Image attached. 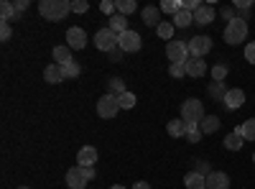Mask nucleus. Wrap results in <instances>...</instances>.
Here are the masks:
<instances>
[{"instance_id":"nucleus-1","label":"nucleus","mask_w":255,"mask_h":189,"mask_svg":"<svg viewBox=\"0 0 255 189\" xmlns=\"http://www.w3.org/2000/svg\"><path fill=\"white\" fill-rule=\"evenodd\" d=\"M72 10V3L69 0H41L38 3V13L44 20H64L67 18V13Z\"/></svg>"},{"instance_id":"nucleus-2","label":"nucleus","mask_w":255,"mask_h":189,"mask_svg":"<svg viewBox=\"0 0 255 189\" xmlns=\"http://www.w3.org/2000/svg\"><path fill=\"white\" fill-rule=\"evenodd\" d=\"M222 38L227 41V44H240V41H245L248 38V20L240 15V18H235V20H230L227 23V28H225V33H222Z\"/></svg>"},{"instance_id":"nucleus-3","label":"nucleus","mask_w":255,"mask_h":189,"mask_svg":"<svg viewBox=\"0 0 255 189\" xmlns=\"http://www.w3.org/2000/svg\"><path fill=\"white\" fill-rule=\"evenodd\" d=\"M181 120L186 125H199L204 120V105L197 100V97H191L181 105Z\"/></svg>"},{"instance_id":"nucleus-4","label":"nucleus","mask_w":255,"mask_h":189,"mask_svg":"<svg viewBox=\"0 0 255 189\" xmlns=\"http://www.w3.org/2000/svg\"><path fill=\"white\" fill-rule=\"evenodd\" d=\"M189 46V56H197V59H204L209 51H212V38L209 36H194L186 41Z\"/></svg>"},{"instance_id":"nucleus-5","label":"nucleus","mask_w":255,"mask_h":189,"mask_svg":"<svg viewBox=\"0 0 255 189\" xmlns=\"http://www.w3.org/2000/svg\"><path fill=\"white\" fill-rule=\"evenodd\" d=\"M118 110H120V102H118L115 95L108 92V95H102V97L97 100V115H100V118H115Z\"/></svg>"},{"instance_id":"nucleus-6","label":"nucleus","mask_w":255,"mask_h":189,"mask_svg":"<svg viewBox=\"0 0 255 189\" xmlns=\"http://www.w3.org/2000/svg\"><path fill=\"white\" fill-rule=\"evenodd\" d=\"M95 46L100 49V51H113V49H118V33H113L110 28H100L97 33H95Z\"/></svg>"},{"instance_id":"nucleus-7","label":"nucleus","mask_w":255,"mask_h":189,"mask_svg":"<svg viewBox=\"0 0 255 189\" xmlns=\"http://www.w3.org/2000/svg\"><path fill=\"white\" fill-rule=\"evenodd\" d=\"M166 56H168L171 64H176V61H186L189 59L186 41H168V44H166Z\"/></svg>"},{"instance_id":"nucleus-8","label":"nucleus","mask_w":255,"mask_h":189,"mask_svg":"<svg viewBox=\"0 0 255 189\" xmlns=\"http://www.w3.org/2000/svg\"><path fill=\"white\" fill-rule=\"evenodd\" d=\"M118 46H120L125 54H133V51H140L143 38H140L135 31H125L123 36H118Z\"/></svg>"},{"instance_id":"nucleus-9","label":"nucleus","mask_w":255,"mask_h":189,"mask_svg":"<svg viewBox=\"0 0 255 189\" xmlns=\"http://www.w3.org/2000/svg\"><path fill=\"white\" fill-rule=\"evenodd\" d=\"M87 184H90V179H87L82 166H72V169L67 172V187L69 189H84Z\"/></svg>"},{"instance_id":"nucleus-10","label":"nucleus","mask_w":255,"mask_h":189,"mask_svg":"<svg viewBox=\"0 0 255 189\" xmlns=\"http://www.w3.org/2000/svg\"><path fill=\"white\" fill-rule=\"evenodd\" d=\"M222 102L227 105V110H240L243 105H245V92L240 87H232V90H227V95H225Z\"/></svg>"},{"instance_id":"nucleus-11","label":"nucleus","mask_w":255,"mask_h":189,"mask_svg":"<svg viewBox=\"0 0 255 189\" xmlns=\"http://www.w3.org/2000/svg\"><path fill=\"white\" fill-rule=\"evenodd\" d=\"M67 46L69 49H84L87 46V33L82 28H69L67 31Z\"/></svg>"},{"instance_id":"nucleus-12","label":"nucleus","mask_w":255,"mask_h":189,"mask_svg":"<svg viewBox=\"0 0 255 189\" xmlns=\"http://www.w3.org/2000/svg\"><path fill=\"white\" fill-rule=\"evenodd\" d=\"M97 164V149L95 146H82L77 154V166H95Z\"/></svg>"},{"instance_id":"nucleus-13","label":"nucleus","mask_w":255,"mask_h":189,"mask_svg":"<svg viewBox=\"0 0 255 189\" xmlns=\"http://www.w3.org/2000/svg\"><path fill=\"white\" fill-rule=\"evenodd\" d=\"M186 74L189 77H204L207 74V61L204 59H197V56H189L186 59Z\"/></svg>"},{"instance_id":"nucleus-14","label":"nucleus","mask_w":255,"mask_h":189,"mask_svg":"<svg viewBox=\"0 0 255 189\" xmlns=\"http://www.w3.org/2000/svg\"><path fill=\"white\" fill-rule=\"evenodd\" d=\"M140 18H143V23H145V26H151V28H158V26L163 23L156 5H145V8L140 10Z\"/></svg>"},{"instance_id":"nucleus-15","label":"nucleus","mask_w":255,"mask_h":189,"mask_svg":"<svg viewBox=\"0 0 255 189\" xmlns=\"http://www.w3.org/2000/svg\"><path fill=\"white\" fill-rule=\"evenodd\" d=\"M212 20H215V8L212 5H199L194 10V23L197 26H209Z\"/></svg>"},{"instance_id":"nucleus-16","label":"nucleus","mask_w":255,"mask_h":189,"mask_svg":"<svg viewBox=\"0 0 255 189\" xmlns=\"http://www.w3.org/2000/svg\"><path fill=\"white\" fill-rule=\"evenodd\" d=\"M207 189H230V177L225 172H212L207 177Z\"/></svg>"},{"instance_id":"nucleus-17","label":"nucleus","mask_w":255,"mask_h":189,"mask_svg":"<svg viewBox=\"0 0 255 189\" xmlns=\"http://www.w3.org/2000/svg\"><path fill=\"white\" fill-rule=\"evenodd\" d=\"M110 23H108V28L113 31V33H118V36H123L125 31H130L128 28V15H120V13H115L113 18H108Z\"/></svg>"},{"instance_id":"nucleus-18","label":"nucleus","mask_w":255,"mask_h":189,"mask_svg":"<svg viewBox=\"0 0 255 189\" xmlns=\"http://www.w3.org/2000/svg\"><path fill=\"white\" fill-rule=\"evenodd\" d=\"M184 184L186 189H207V177H202L199 172H189L184 177Z\"/></svg>"},{"instance_id":"nucleus-19","label":"nucleus","mask_w":255,"mask_h":189,"mask_svg":"<svg viewBox=\"0 0 255 189\" xmlns=\"http://www.w3.org/2000/svg\"><path fill=\"white\" fill-rule=\"evenodd\" d=\"M54 64H59V67L72 64V49L69 46H56L54 49Z\"/></svg>"},{"instance_id":"nucleus-20","label":"nucleus","mask_w":255,"mask_h":189,"mask_svg":"<svg viewBox=\"0 0 255 189\" xmlns=\"http://www.w3.org/2000/svg\"><path fill=\"white\" fill-rule=\"evenodd\" d=\"M44 79L49 82V85H59V82H64L61 67H59V64H49V67L44 69Z\"/></svg>"},{"instance_id":"nucleus-21","label":"nucleus","mask_w":255,"mask_h":189,"mask_svg":"<svg viewBox=\"0 0 255 189\" xmlns=\"http://www.w3.org/2000/svg\"><path fill=\"white\" fill-rule=\"evenodd\" d=\"M18 13H15V5L8 3V0H3L0 3V23H10V20H15Z\"/></svg>"},{"instance_id":"nucleus-22","label":"nucleus","mask_w":255,"mask_h":189,"mask_svg":"<svg viewBox=\"0 0 255 189\" xmlns=\"http://www.w3.org/2000/svg\"><path fill=\"white\" fill-rule=\"evenodd\" d=\"M166 131H168V136H174V138H186L189 125L184 120H171V123L166 125Z\"/></svg>"},{"instance_id":"nucleus-23","label":"nucleus","mask_w":255,"mask_h":189,"mask_svg":"<svg viewBox=\"0 0 255 189\" xmlns=\"http://www.w3.org/2000/svg\"><path fill=\"white\" fill-rule=\"evenodd\" d=\"M220 125H222V123H220L217 115H204V120L199 123V128H202V133H215Z\"/></svg>"},{"instance_id":"nucleus-24","label":"nucleus","mask_w":255,"mask_h":189,"mask_svg":"<svg viewBox=\"0 0 255 189\" xmlns=\"http://www.w3.org/2000/svg\"><path fill=\"white\" fill-rule=\"evenodd\" d=\"M171 23H174V26H179V28H186V26L194 23V13H189V10H179V13L174 15Z\"/></svg>"},{"instance_id":"nucleus-25","label":"nucleus","mask_w":255,"mask_h":189,"mask_svg":"<svg viewBox=\"0 0 255 189\" xmlns=\"http://www.w3.org/2000/svg\"><path fill=\"white\" fill-rule=\"evenodd\" d=\"M238 133H240L245 141H255V118H248L240 128H238Z\"/></svg>"},{"instance_id":"nucleus-26","label":"nucleus","mask_w":255,"mask_h":189,"mask_svg":"<svg viewBox=\"0 0 255 189\" xmlns=\"http://www.w3.org/2000/svg\"><path fill=\"white\" fill-rule=\"evenodd\" d=\"M243 141H245V138L235 131V133H230V136L225 138V149H227V151H240V149H243Z\"/></svg>"},{"instance_id":"nucleus-27","label":"nucleus","mask_w":255,"mask_h":189,"mask_svg":"<svg viewBox=\"0 0 255 189\" xmlns=\"http://www.w3.org/2000/svg\"><path fill=\"white\" fill-rule=\"evenodd\" d=\"M161 10L176 15L179 10H184V0H163V3H161Z\"/></svg>"},{"instance_id":"nucleus-28","label":"nucleus","mask_w":255,"mask_h":189,"mask_svg":"<svg viewBox=\"0 0 255 189\" xmlns=\"http://www.w3.org/2000/svg\"><path fill=\"white\" fill-rule=\"evenodd\" d=\"M108 87H110V95H115V97H120V95L128 92V90H125V82H123L120 77H113V79L108 82Z\"/></svg>"},{"instance_id":"nucleus-29","label":"nucleus","mask_w":255,"mask_h":189,"mask_svg":"<svg viewBox=\"0 0 255 189\" xmlns=\"http://www.w3.org/2000/svg\"><path fill=\"white\" fill-rule=\"evenodd\" d=\"M174 28H176V26L171 23V20H163V23H161V26H158L156 31H158V36H161V38L171 41V36H174Z\"/></svg>"},{"instance_id":"nucleus-30","label":"nucleus","mask_w":255,"mask_h":189,"mask_svg":"<svg viewBox=\"0 0 255 189\" xmlns=\"http://www.w3.org/2000/svg\"><path fill=\"white\" fill-rule=\"evenodd\" d=\"M115 8H118L120 15H128V13L135 10V3H133V0H115Z\"/></svg>"},{"instance_id":"nucleus-31","label":"nucleus","mask_w":255,"mask_h":189,"mask_svg":"<svg viewBox=\"0 0 255 189\" xmlns=\"http://www.w3.org/2000/svg\"><path fill=\"white\" fill-rule=\"evenodd\" d=\"M61 72H64V79H77L79 74H82V67L79 64H67V67H61Z\"/></svg>"},{"instance_id":"nucleus-32","label":"nucleus","mask_w":255,"mask_h":189,"mask_svg":"<svg viewBox=\"0 0 255 189\" xmlns=\"http://www.w3.org/2000/svg\"><path fill=\"white\" fill-rule=\"evenodd\" d=\"M118 102H120V110H130L133 105H135V95L133 92H125V95L118 97Z\"/></svg>"},{"instance_id":"nucleus-33","label":"nucleus","mask_w":255,"mask_h":189,"mask_svg":"<svg viewBox=\"0 0 255 189\" xmlns=\"http://www.w3.org/2000/svg\"><path fill=\"white\" fill-rule=\"evenodd\" d=\"M202 128H199V125H189V131H186V141L189 143H199L202 141Z\"/></svg>"},{"instance_id":"nucleus-34","label":"nucleus","mask_w":255,"mask_h":189,"mask_svg":"<svg viewBox=\"0 0 255 189\" xmlns=\"http://www.w3.org/2000/svg\"><path fill=\"white\" fill-rule=\"evenodd\" d=\"M168 74H171V77H184L186 74V61H176V64H171V67H168Z\"/></svg>"},{"instance_id":"nucleus-35","label":"nucleus","mask_w":255,"mask_h":189,"mask_svg":"<svg viewBox=\"0 0 255 189\" xmlns=\"http://www.w3.org/2000/svg\"><path fill=\"white\" fill-rule=\"evenodd\" d=\"M100 10H102V13H108V15L113 18L115 10H118V8H115V0H102V3H100Z\"/></svg>"},{"instance_id":"nucleus-36","label":"nucleus","mask_w":255,"mask_h":189,"mask_svg":"<svg viewBox=\"0 0 255 189\" xmlns=\"http://www.w3.org/2000/svg\"><path fill=\"white\" fill-rule=\"evenodd\" d=\"M209 95H212V97H217V95H220V97L225 100V95H227V90H225V85H222V82H215V85H212V87H209Z\"/></svg>"},{"instance_id":"nucleus-37","label":"nucleus","mask_w":255,"mask_h":189,"mask_svg":"<svg viewBox=\"0 0 255 189\" xmlns=\"http://www.w3.org/2000/svg\"><path fill=\"white\" fill-rule=\"evenodd\" d=\"M212 77H215V82H222L227 77V67L225 64H217L215 69H212Z\"/></svg>"},{"instance_id":"nucleus-38","label":"nucleus","mask_w":255,"mask_h":189,"mask_svg":"<svg viewBox=\"0 0 255 189\" xmlns=\"http://www.w3.org/2000/svg\"><path fill=\"white\" fill-rule=\"evenodd\" d=\"M72 10H74V13H87V10H90V3H87V0H74Z\"/></svg>"},{"instance_id":"nucleus-39","label":"nucleus","mask_w":255,"mask_h":189,"mask_svg":"<svg viewBox=\"0 0 255 189\" xmlns=\"http://www.w3.org/2000/svg\"><path fill=\"white\" fill-rule=\"evenodd\" d=\"M245 61H250V64H255V41H250V44L245 46Z\"/></svg>"},{"instance_id":"nucleus-40","label":"nucleus","mask_w":255,"mask_h":189,"mask_svg":"<svg viewBox=\"0 0 255 189\" xmlns=\"http://www.w3.org/2000/svg\"><path fill=\"white\" fill-rule=\"evenodd\" d=\"M194 172H199L202 177H209V174H212V169H209L207 161H197V169H194Z\"/></svg>"},{"instance_id":"nucleus-41","label":"nucleus","mask_w":255,"mask_h":189,"mask_svg":"<svg viewBox=\"0 0 255 189\" xmlns=\"http://www.w3.org/2000/svg\"><path fill=\"white\" fill-rule=\"evenodd\" d=\"M13 36V31H10V23H0V38L3 41H8Z\"/></svg>"},{"instance_id":"nucleus-42","label":"nucleus","mask_w":255,"mask_h":189,"mask_svg":"<svg viewBox=\"0 0 255 189\" xmlns=\"http://www.w3.org/2000/svg\"><path fill=\"white\" fill-rule=\"evenodd\" d=\"M123 54H125V51H123V49L118 46V49H113V51H110L108 56H110V61H120V59H123Z\"/></svg>"},{"instance_id":"nucleus-43","label":"nucleus","mask_w":255,"mask_h":189,"mask_svg":"<svg viewBox=\"0 0 255 189\" xmlns=\"http://www.w3.org/2000/svg\"><path fill=\"white\" fill-rule=\"evenodd\" d=\"M220 13H222V15H225L227 20H235V18H240V15H235V10H232V8H222Z\"/></svg>"},{"instance_id":"nucleus-44","label":"nucleus","mask_w":255,"mask_h":189,"mask_svg":"<svg viewBox=\"0 0 255 189\" xmlns=\"http://www.w3.org/2000/svg\"><path fill=\"white\" fill-rule=\"evenodd\" d=\"M26 8H28V0H18V3H15V13H18V15L23 13Z\"/></svg>"},{"instance_id":"nucleus-45","label":"nucleus","mask_w":255,"mask_h":189,"mask_svg":"<svg viewBox=\"0 0 255 189\" xmlns=\"http://www.w3.org/2000/svg\"><path fill=\"white\" fill-rule=\"evenodd\" d=\"M133 189H151V184H148V182H138V184H133Z\"/></svg>"},{"instance_id":"nucleus-46","label":"nucleus","mask_w":255,"mask_h":189,"mask_svg":"<svg viewBox=\"0 0 255 189\" xmlns=\"http://www.w3.org/2000/svg\"><path fill=\"white\" fill-rule=\"evenodd\" d=\"M110 189H125V187H120V184H115V187H110Z\"/></svg>"},{"instance_id":"nucleus-47","label":"nucleus","mask_w":255,"mask_h":189,"mask_svg":"<svg viewBox=\"0 0 255 189\" xmlns=\"http://www.w3.org/2000/svg\"><path fill=\"white\" fill-rule=\"evenodd\" d=\"M18 189H28V187H18Z\"/></svg>"},{"instance_id":"nucleus-48","label":"nucleus","mask_w":255,"mask_h":189,"mask_svg":"<svg viewBox=\"0 0 255 189\" xmlns=\"http://www.w3.org/2000/svg\"><path fill=\"white\" fill-rule=\"evenodd\" d=\"M253 161H255V154H253Z\"/></svg>"}]
</instances>
